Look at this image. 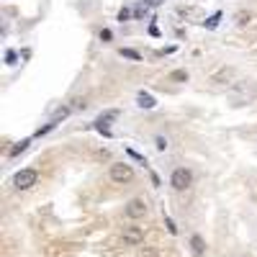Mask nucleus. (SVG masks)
Masks as SVG:
<instances>
[{
    "instance_id": "obj_1",
    "label": "nucleus",
    "mask_w": 257,
    "mask_h": 257,
    "mask_svg": "<svg viewBox=\"0 0 257 257\" xmlns=\"http://www.w3.org/2000/svg\"><path fill=\"white\" fill-rule=\"evenodd\" d=\"M39 183V173L34 167H24V170H18V173L13 175V185H16V190H29V188H34Z\"/></svg>"
},
{
    "instance_id": "obj_2",
    "label": "nucleus",
    "mask_w": 257,
    "mask_h": 257,
    "mask_svg": "<svg viewBox=\"0 0 257 257\" xmlns=\"http://www.w3.org/2000/svg\"><path fill=\"white\" fill-rule=\"evenodd\" d=\"M108 178L118 185L128 183V180H134V167L132 165H126V162H113L111 170H108Z\"/></svg>"
},
{
    "instance_id": "obj_3",
    "label": "nucleus",
    "mask_w": 257,
    "mask_h": 257,
    "mask_svg": "<svg viewBox=\"0 0 257 257\" xmlns=\"http://www.w3.org/2000/svg\"><path fill=\"white\" fill-rule=\"evenodd\" d=\"M116 118H118V111H116V108L103 111V113L93 121V128H95L98 134H103V137H108V139H111V137H113V134H111V121H116Z\"/></svg>"
},
{
    "instance_id": "obj_4",
    "label": "nucleus",
    "mask_w": 257,
    "mask_h": 257,
    "mask_svg": "<svg viewBox=\"0 0 257 257\" xmlns=\"http://www.w3.org/2000/svg\"><path fill=\"white\" fill-rule=\"evenodd\" d=\"M193 183V173L188 167H175L173 175H170V185H173V190H188Z\"/></svg>"
},
{
    "instance_id": "obj_5",
    "label": "nucleus",
    "mask_w": 257,
    "mask_h": 257,
    "mask_svg": "<svg viewBox=\"0 0 257 257\" xmlns=\"http://www.w3.org/2000/svg\"><path fill=\"white\" fill-rule=\"evenodd\" d=\"M123 211H126L128 219H142V216H147V203L142 198H132V201L126 203Z\"/></svg>"
},
{
    "instance_id": "obj_6",
    "label": "nucleus",
    "mask_w": 257,
    "mask_h": 257,
    "mask_svg": "<svg viewBox=\"0 0 257 257\" xmlns=\"http://www.w3.org/2000/svg\"><path fill=\"white\" fill-rule=\"evenodd\" d=\"M123 242L132 244V247H139L144 242V231L142 226H123Z\"/></svg>"
},
{
    "instance_id": "obj_7",
    "label": "nucleus",
    "mask_w": 257,
    "mask_h": 257,
    "mask_svg": "<svg viewBox=\"0 0 257 257\" xmlns=\"http://www.w3.org/2000/svg\"><path fill=\"white\" fill-rule=\"evenodd\" d=\"M137 105H139V108H147V111H152L155 105H157V100H155V95H149V93L139 90V93H137Z\"/></svg>"
},
{
    "instance_id": "obj_8",
    "label": "nucleus",
    "mask_w": 257,
    "mask_h": 257,
    "mask_svg": "<svg viewBox=\"0 0 257 257\" xmlns=\"http://www.w3.org/2000/svg\"><path fill=\"white\" fill-rule=\"evenodd\" d=\"M190 247H193V254H196V257L206 254V244H203V239L198 237V234H193V237H190Z\"/></svg>"
},
{
    "instance_id": "obj_9",
    "label": "nucleus",
    "mask_w": 257,
    "mask_h": 257,
    "mask_svg": "<svg viewBox=\"0 0 257 257\" xmlns=\"http://www.w3.org/2000/svg\"><path fill=\"white\" fill-rule=\"evenodd\" d=\"M29 144H31V139H21L13 149H11V157H18L21 152H26V149H29Z\"/></svg>"
},
{
    "instance_id": "obj_10",
    "label": "nucleus",
    "mask_w": 257,
    "mask_h": 257,
    "mask_svg": "<svg viewBox=\"0 0 257 257\" xmlns=\"http://www.w3.org/2000/svg\"><path fill=\"white\" fill-rule=\"evenodd\" d=\"M70 113H72V108H70V105H62V108H57V113H54V118H52V121H57V123H59V121H64V118H67Z\"/></svg>"
},
{
    "instance_id": "obj_11",
    "label": "nucleus",
    "mask_w": 257,
    "mask_h": 257,
    "mask_svg": "<svg viewBox=\"0 0 257 257\" xmlns=\"http://www.w3.org/2000/svg\"><path fill=\"white\" fill-rule=\"evenodd\" d=\"M147 11H149V0H142V3L134 8V18H144Z\"/></svg>"
},
{
    "instance_id": "obj_12",
    "label": "nucleus",
    "mask_w": 257,
    "mask_h": 257,
    "mask_svg": "<svg viewBox=\"0 0 257 257\" xmlns=\"http://www.w3.org/2000/svg\"><path fill=\"white\" fill-rule=\"evenodd\" d=\"M219 21H221V13H213V16L206 18V24H203V26L211 31V29H216V26H219Z\"/></svg>"
},
{
    "instance_id": "obj_13",
    "label": "nucleus",
    "mask_w": 257,
    "mask_h": 257,
    "mask_svg": "<svg viewBox=\"0 0 257 257\" xmlns=\"http://www.w3.org/2000/svg\"><path fill=\"white\" fill-rule=\"evenodd\" d=\"M118 54H121V57H126V59H134V62H142V54H139V52H134V49H121Z\"/></svg>"
},
{
    "instance_id": "obj_14",
    "label": "nucleus",
    "mask_w": 257,
    "mask_h": 257,
    "mask_svg": "<svg viewBox=\"0 0 257 257\" xmlns=\"http://www.w3.org/2000/svg\"><path fill=\"white\" fill-rule=\"evenodd\" d=\"M132 16H134V11H132V8H121V11H118V16H116V21H118V24H123V21H128Z\"/></svg>"
},
{
    "instance_id": "obj_15",
    "label": "nucleus",
    "mask_w": 257,
    "mask_h": 257,
    "mask_svg": "<svg viewBox=\"0 0 257 257\" xmlns=\"http://www.w3.org/2000/svg\"><path fill=\"white\" fill-rule=\"evenodd\" d=\"M54 126H57V121H49V123H44V126H39V128H36V137H44V134H49Z\"/></svg>"
},
{
    "instance_id": "obj_16",
    "label": "nucleus",
    "mask_w": 257,
    "mask_h": 257,
    "mask_svg": "<svg viewBox=\"0 0 257 257\" xmlns=\"http://www.w3.org/2000/svg\"><path fill=\"white\" fill-rule=\"evenodd\" d=\"M98 39H100V41H103V44H108V41H111V39H113V34H111V31H108V29H103V31H100V34H98Z\"/></svg>"
},
{
    "instance_id": "obj_17",
    "label": "nucleus",
    "mask_w": 257,
    "mask_h": 257,
    "mask_svg": "<svg viewBox=\"0 0 257 257\" xmlns=\"http://www.w3.org/2000/svg\"><path fill=\"white\" fill-rule=\"evenodd\" d=\"M155 147L160 149V152H165V149H167V139L165 137H155Z\"/></svg>"
},
{
    "instance_id": "obj_18",
    "label": "nucleus",
    "mask_w": 257,
    "mask_h": 257,
    "mask_svg": "<svg viewBox=\"0 0 257 257\" xmlns=\"http://www.w3.org/2000/svg\"><path fill=\"white\" fill-rule=\"evenodd\" d=\"M165 226H167V231H170V234H178V226H175V221L170 219V216H165Z\"/></svg>"
},
{
    "instance_id": "obj_19",
    "label": "nucleus",
    "mask_w": 257,
    "mask_h": 257,
    "mask_svg": "<svg viewBox=\"0 0 257 257\" xmlns=\"http://www.w3.org/2000/svg\"><path fill=\"white\" fill-rule=\"evenodd\" d=\"M16 59H18V54H16L13 49H8V52H6V64H11V67H13Z\"/></svg>"
},
{
    "instance_id": "obj_20",
    "label": "nucleus",
    "mask_w": 257,
    "mask_h": 257,
    "mask_svg": "<svg viewBox=\"0 0 257 257\" xmlns=\"http://www.w3.org/2000/svg\"><path fill=\"white\" fill-rule=\"evenodd\" d=\"M170 80H188V72L185 70H178V72L170 75Z\"/></svg>"
},
{
    "instance_id": "obj_21",
    "label": "nucleus",
    "mask_w": 257,
    "mask_h": 257,
    "mask_svg": "<svg viewBox=\"0 0 257 257\" xmlns=\"http://www.w3.org/2000/svg\"><path fill=\"white\" fill-rule=\"evenodd\" d=\"M72 108H77V111H85V108H88V103H85V98H77Z\"/></svg>"
},
{
    "instance_id": "obj_22",
    "label": "nucleus",
    "mask_w": 257,
    "mask_h": 257,
    "mask_svg": "<svg viewBox=\"0 0 257 257\" xmlns=\"http://www.w3.org/2000/svg\"><path fill=\"white\" fill-rule=\"evenodd\" d=\"M247 21H249V16H244V13H239V16H237V24H239V26H244Z\"/></svg>"
}]
</instances>
